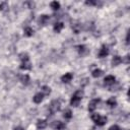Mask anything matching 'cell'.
<instances>
[{
	"instance_id": "9c48e42d",
	"label": "cell",
	"mask_w": 130,
	"mask_h": 130,
	"mask_svg": "<svg viewBox=\"0 0 130 130\" xmlns=\"http://www.w3.org/2000/svg\"><path fill=\"white\" fill-rule=\"evenodd\" d=\"M72 77H73V75L71 73H66L65 75H63L62 76V81L63 82H69V81H71V79H72Z\"/></svg>"
},
{
	"instance_id": "83f0119b",
	"label": "cell",
	"mask_w": 130,
	"mask_h": 130,
	"mask_svg": "<svg viewBox=\"0 0 130 130\" xmlns=\"http://www.w3.org/2000/svg\"><path fill=\"white\" fill-rule=\"evenodd\" d=\"M125 63H129V55H127V56H125V60H124Z\"/></svg>"
},
{
	"instance_id": "44dd1931",
	"label": "cell",
	"mask_w": 130,
	"mask_h": 130,
	"mask_svg": "<svg viewBox=\"0 0 130 130\" xmlns=\"http://www.w3.org/2000/svg\"><path fill=\"white\" fill-rule=\"evenodd\" d=\"M21 68H22V69H31V63H30L29 61L23 62L22 65H21Z\"/></svg>"
},
{
	"instance_id": "2e32d148",
	"label": "cell",
	"mask_w": 130,
	"mask_h": 130,
	"mask_svg": "<svg viewBox=\"0 0 130 130\" xmlns=\"http://www.w3.org/2000/svg\"><path fill=\"white\" fill-rule=\"evenodd\" d=\"M107 104H108V106H110V107H115V106L117 105V102H116V100H115L114 98H111V99H109V100L107 101Z\"/></svg>"
},
{
	"instance_id": "277c9868",
	"label": "cell",
	"mask_w": 130,
	"mask_h": 130,
	"mask_svg": "<svg viewBox=\"0 0 130 130\" xmlns=\"http://www.w3.org/2000/svg\"><path fill=\"white\" fill-rule=\"evenodd\" d=\"M108 54H109V49H108V47L106 45H104L102 47V49L100 50V52H99V56L101 58H103V57H106Z\"/></svg>"
},
{
	"instance_id": "e0dca14e",
	"label": "cell",
	"mask_w": 130,
	"mask_h": 130,
	"mask_svg": "<svg viewBox=\"0 0 130 130\" xmlns=\"http://www.w3.org/2000/svg\"><path fill=\"white\" fill-rule=\"evenodd\" d=\"M33 34H34V31H33L32 28L28 27V28L25 29V35H26L27 37H31V36H33Z\"/></svg>"
},
{
	"instance_id": "30bf717a",
	"label": "cell",
	"mask_w": 130,
	"mask_h": 130,
	"mask_svg": "<svg viewBox=\"0 0 130 130\" xmlns=\"http://www.w3.org/2000/svg\"><path fill=\"white\" fill-rule=\"evenodd\" d=\"M47 126V122L45 120H38L37 122V128L38 129H44Z\"/></svg>"
},
{
	"instance_id": "6da1fadb",
	"label": "cell",
	"mask_w": 130,
	"mask_h": 130,
	"mask_svg": "<svg viewBox=\"0 0 130 130\" xmlns=\"http://www.w3.org/2000/svg\"><path fill=\"white\" fill-rule=\"evenodd\" d=\"M82 97H83V91H82V90H77V91L75 92V94L73 95V97L71 98L70 104H71L73 107L78 106V104H79V102L81 101Z\"/></svg>"
},
{
	"instance_id": "5bb4252c",
	"label": "cell",
	"mask_w": 130,
	"mask_h": 130,
	"mask_svg": "<svg viewBox=\"0 0 130 130\" xmlns=\"http://www.w3.org/2000/svg\"><path fill=\"white\" fill-rule=\"evenodd\" d=\"M98 125H100V126H103V125H105L106 123H107V117H102V116H100V118L98 119V121L96 122Z\"/></svg>"
},
{
	"instance_id": "d4e9b609",
	"label": "cell",
	"mask_w": 130,
	"mask_h": 130,
	"mask_svg": "<svg viewBox=\"0 0 130 130\" xmlns=\"http://www.w3.org/2000/svg\"><path fill=\"white\" fill-rule=\"evenodd\" d=\"M109 130H120V128H119L118 125H113V126H111V127H110Z\"/></svg>"
},
{
	"instance_id": "f1b7e54d",
	"label": "cell",
	"mask_w": 130,
	"mask_h": 130,
	"mask_svg": "<svg viewBox=\"0 0 130 130\" xmlns=\"http://www.w3.org/2000/svg\"><path fill=\"white\" fill-rule=\"evenodd\" d=\"M13 130H24V129H23L22 127H15Z\"/></svg>"
},
{
	"instance_id": "8fae6325",
	"label": "cell",
	"mask_w": 130,
	"mask_h": 130,
	"mask_svg": "<svg viewBox=\"0 0 130 130\" xmlns=\"http://www.w3.org/2000/svg\"><path fill=\"white\" fill-rule=\"evenodd\" d=\"M48 21H49V16L44 14V15H41V17L39 18V24L40 25H46Z\"/></svg>"
},
{
	"instance_id": "9a60e30c",
	"label": "cell",
	"mask_w": 130,
	"mask_h": 130,
	"mask_svg": "<svg viewBox=\"0 0 130 130\" xmlns=\"http://www.w3.org/2000/svg\"><path fill=\"white\" fill-rule=\"evenodd\" d=\"M103 74V70H101V69H95L94 71H92V76L94 77H100L101 75Z\"/></svg>"
},
{
	"instance_id": "484cf974",
	"label": "cell",
	"mask_w": 130,
	"mask_h": 130,
	"mask_svg": "<svg viewBox=\"0 0 130 130\" xmlns=\"http://www.w3.org/2000/svg\"><path fill=\"white\" fill-rule=\"evenodd\" d=\"M85 3H86L87 5H95V4H98L97 1H86Z\"/></svg>"
},
{
	"instance_id": "ffe728a7",
	"label": "cell",
	"mask_w": 130,
	"mask_h": 130,
	"mask_svg": "<svg viewBox=\"0 0 130 130\" xmlns=\"http://www.w3.org/2000/svg\"><path fill=\"white\" fill-rule=\"evenodd\" d=\"M51 7H52L54 10H57V9L60 8V3L57 2V1H53V2L51 3Z\"/></svg>"
},
{
	"instance_id": "7c38bea8",
	"label": "cell",
	"mask_w": 130,
	"mask_h": 130,
	"mask_svg": "<svg viewBox=\"0 0 130 130\" xmlns=\"http://www.w3.org/2000/svg\"><path fill=\"white\" fill-rule=\"evenodd\" d=\"M122 62V59L119 56H114V58L112 59V65L113 66H117Z\"/></svg>"
},
{
	"instance_id": "7a4b0ae2",
	"label": "cell",
	"mask_w": 130,
	"mask_h": 130,
	"mask_svg": "<svg viewBox=\"0 0 130 130\" xmlns=\"http://www.w3.org/2000/svg\"><path fill=\"white\" fill-rule=\"evenodd\" d=\"M60 110V102L59 101H53L50 105V112L51 114H54V113H56L58 112V111Z\"/></svg>"
},
{
	"instance_id": "cb8c5ba5",
	"label": "cell",
	"mask_w": 130,
	"mask_h": 130,
	"mask_svg": "<svg viewBox=\"0 0 130 130\" xmlns=\"http://www.w3.org/2000/svg\"><path fill=\"white\" fill-rule=\"evenodd\" d=\"M43 92L45 95H50V92H51V89L49 86H43Z\"/></svg>"
},
{
	"instance_id": "d6986e66",
	"label": "cell",
	"mask_w": 130,
	"mask_h": 130,
	"mask_svg": "<svg viewBox=\"0 0 130 130\" xmlns=\"http://www.w3.org/2000/svg\"><path fill=\"white\" fill-rule=\"evenodd\" d=\"M77 48H78V52H79V54H80V55H83L85 52H87L86 47H85V46H83V45H80V46H78Z\"/></svg>"
},
{
	"instance_id": "4fadbf2b",
	"label": "cell",
	"mask_w": 130,
	"mask_h": 130,
	"mask_svg": "<svg viewBox=\"0 0 130 130\" xmlns=\"http://www.w3.org/2000/svg\"><path fill=\"white\" fill-rule=\"evenodd\" d=\"M63 27H64V25L62 23H57V24H55V26H54V31L59 33V32H61V30L63 29Z\"/></svg>"
},
{
	"instance_id": "52a82bcc",
	"label": "cell",
	"mask_w": 130,
	"mask_h": 130,
	"mask_svg": "<svg viewBox=\"0 0 130 130\" xmlns=\"http://www.w3.org/2000/svg\"><path fill=\"white\" fill-rule=\"evenodd\" d=\"M43 98H44V94H41V92H38V94H36L35 97H34V102L36 104H40L42 101H43Z\"/></svg>"
},
{
	"instance_id": "603a6c76",
	"label": "cell",
	"mask_w": 130,
	"mask_h": 130,
	"mask_svg": "<svg viewBox=\"0 0 130 130\" xmlns=\"http://www.w3.org/2000/svg\"><path fill=\"white\" fill-rule=\"evenodd\" d=\"M0 9L3 10V11L7 10V9H8V4H7L6 2H2V3H0Z\"/></svg>"
},
{
	"instance_id": "ba28073f",
	"label": "cell",
	"mask_w": 130,
	"mask_h": 130,
	"mask_svg": "<svg viewBox=\"0 0 130 130\" xmlns=\"http://www.w3.org/2000/svg\"><path fill=\"white\" fill-rule=\"evenodd\" d=\"M21 81L23 84L25 85H28L30 83V76L28 75V74H25V75H22L21 76Z\"/></svg>"
},
{
	"instance_id": "7402d4cb",
	"label": "cell",
	"mask_w": 130,
	"mask_h": 130,
	"mask_svg": "<svg viewBox=\"0 0 130 130\" xmlns=\"http://www.w3.org/2000/svg\"><path fill=\"white\" fill-rule=\"evenodd\" d=\"M64 118L65 119H70L71 117H72V112H71V111L70 110H67V111H65V112H64Z\"/></svg>"
},
{
	"instance_id": "8992f818",
	"label": "cell",
	"mask_w": 130,
	"mask_h": 130,
	"mask_svg": "<svg viewBox=\"0 0 130 130\" xmlns=\"http://www.w3.org/2000/svg\"><path fill=\"white\" fill-rule=\"evenodd\" d=\"M115 80H116V78L113 75H108V76H106V78H105L104 81H105V84L110 85V84H114Z\"/></svg>"
},
{
	"instance_id": "3957f363",
	"label": "cell",
	"mask_w": 130,
	"mask_h": 130,
	"mask_svg": "<svg viewBox=\"0 0 130 130\" xmlns=\"http://www.w3.org/2000/svg\"><path fill=\"white\" fill-rule=\"evenodd\" d=\"M100 103V100H92L89 102L88 104V111H90V112H92L98 106V104Z\"/></svg>"
},
{
	"instance_id": "ac0fdd59",
	"label": "cell",
	"mask_w": 130,
	"mask_h": 130,
	"mask_svg": "<svg viewBox=\"0 0 130 130\" xmlns=\"http://www.w3.org/2000/svg\"><path fill=\"white\" fill-rule=\"evenodd\" d=\"M20 58L23 62H27V61H29V55L27 53H22L20 55Z\"/></svg>"
},
{
	"instance_id": "5b68a950",
	"label": "cell",
	"mask_w": 130,
	"mask_h": 130,
	"mask_svg": "<svg viewBox=\"0 0 130 130\" xmlns=\"http://www.w3.org/2000/svg\"><path fill=\"white\" fill-rule=\"evenodd\" d=\"M52 127H53L54 129L61 130V129H63V128L65 127V125H64L61 121H54V122H53V124H52Z\"/></svg>"
},
{
	"instance_id": "4316f807",
	"label": "cell",
	"mask_w": 130,
	"mask_h": 130,
	"mask_svg": "<svg viewBox=\"0 0 130 130\" xmlns=\"http://www.w3.org/2000/svg\"><path fill=\"white\" fill-rule=\"evenodd\" d=\"M92 28H94V24H92V23L87 24V28H86V30H89V29H92Z\"/></svg>"
}]
</instances>
